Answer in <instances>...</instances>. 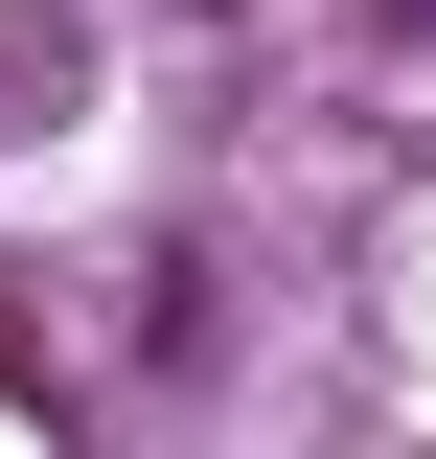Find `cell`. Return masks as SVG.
I'll use <instances>...</instances> for the list:
<instances>
[{"label": "cell", "instance_id": "cell-1", "mask_svg": "<svg viewBox=\"0 0 436 459\" xmlns=\"http://www.w3.org/2000/svg\"><path fill=\"white\" fill-rule=\"evenodd\" d=\"M414 23H436V0H414Z\"/></svg>", "mask_w": 436, "mask_h": 459}]
</instances>
